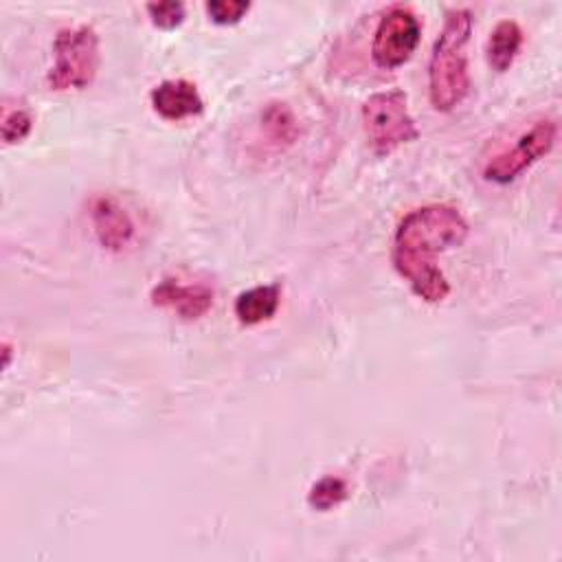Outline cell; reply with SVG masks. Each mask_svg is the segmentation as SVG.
Here are the masks:
<instances>
[{
	"instance_id": "obj_1",
	"label": "cell",
	"mask_w": 562,
	"mask_h": 562,
	"mask_svg": "<svg viewBox=\"0 0 562 562\" xmlns=\"http://www.w3.org/2000/svg\"><path fill=\"white\" fill-rule=\"evenodd\" d=\"M468 222L452 204H424L408 211L393 237V266L411 290L426 303H441L450 294V283L435 257L463 244Z\"/></svg>"
},
{
	"instance_id": "obj_2",
	"label": "cell",
	"mask_w": 562,
	"mask_h": 562,
	"mask_svg": "<svg viewBox=\"0 0 562 562\" xmlns=\"http://www.w3.org/2000/svg\"><path fill=\"white\" fill-rule=\"evenodd\" d=\"M472 33V13L452 9L446 13L428 61V97L435 110L448 112L463 101L470 88L465 44Z\"/></svg>"
},
{
	"instance_id": "obj_3",
	"label": "cell",
	"mask_w": 562,
	"mask_h": 562,
	"mask_svg": "<svg viewBox=\"0 0 562 562\" xmlns=\"http://www.w3.org/2000/svg\"><path fill=\"white\" fill-rule=\"evenodd\" d=\"M53 66L46 83L55 92L88 88L99 70V35L90 24L64 26L53 42Z\"/></svg>"
},
{
	"instance_id": "obj_4",
	"label": "cell",
	"mask_w": 562,
	"mask_h": 562,
	"mask_svg": "<svg viewBox=\"0 0 562 562\" xmlns=\"http://www.w3.org/2000/svg\"><path fill=\"white\" fill-rule=\"evenodd\" d=\"M362 127L375 154H391L395 147L417 138L406 94L397 88L373 92L362 103Z\"/></svg>"
},
{
	"instance_id": "obj_5",
	"label": "cell",
	"mask_w": 562,
	"mask_h": 562,
	"mask_svg": "<svg viewBox=\"0 0 562 562\" xmlns=\"http://www.w3.org/2000/svg\"><path fill=\"white\" fill-rule=\"evenodd\" d=\"M422 24L415 11L406 4H393L389 7L373 33L371 44V57L373 61L384 68L393 70L411 59L419 44Z\"/></svg>"
},
{
	"instance_id": "obj_6",
	"label": "cell",
	"mask_w": 562,
	"mask_h": 562,
	"mask_svg": "<svg viewBox=\"0 0 562 562\" xmlns=\"http://www.w3.org/2000/svg\"><path fill=\"white\" fill-rule=\"evenodd\" d=\"M555 136H558V127L553 121L547 119V121L533 123L525 134L518 136V140L509 149L487 160V165L483 167V178L498 184L512 182L538 158L549 154V149L555 143Z\"/></svg>"
},
{
	"instance_id": "obj_7",
	"label": "cell",
	"mask_w": 562,
	"mask_h": 562,
	"mask_svg": "<svg viewBox=\"0 0 562 562\" xmlns=\"http://www.w3.org/2000/svg\"><path fill=\"white\" fill-rule=\"evenodd\" d=\"M156 307H169L180 318H202L213 307V290L204 283H180L178 279H162L151 288L149 294Z\"/></svg>"
},
{
	"instance_id": "obj_8",
	"label": "cell",
	"mask_w": 562,
	"mask_h": 562,
	"mask_svg": "<svg viewBox=\"0 0 562 562\" xmlns=\"http://www.w3.org/2000/svg\"><path fill=\"white\" fill-rule=\"evenodd\" d=\"M90 220L99 244L108 250H123L132 244L134 222L127 211L110 195H97L90 204Z\"/></svg>"
},
{
	"instance_id": "obj_9",
	"label": "cell",
	"mask_w": 562,
	"mask_h": 562,
	"mask_svg": "<svg viewBox=\"0 0 562 562\" xmlns=\"http://www.w3.org/2000/svg\"><path fill=\"white\" fill-rule=\"evenodd\" d=\"M151 108L158 116L167 121H180L195 116L204 110V101L198 92V86L187 79H165L149 92Z\"/></svg>"
},
{
	"instance_id": "obj_10",
	"label": "cell",
	"mask_w": 562,
	"mask_h": 562,
	"mask_svg": "<svg viewBox=\"0 0 562 562\" xmlns=\"http://www.w3.org/2000/svg\"><path fill=\"white\" fill-rule=\"evenodd\" d=\"M281 303V288L277 283H263L255 285L250 290H244L235 299V316L241 325H259L263 321H270Z\"/></svg>"
},
{
	"instance_id": "obj_11",
	"label": "cell",
	"mask_w": 562,
	"mask_h": 562,
	"mask_svg": "<svg viewBox=\"0 0 562 562\" xmlns=\"http://www.w3.org/2000/svg\"><path fill=\"white\" fill-rule=\"evenodd\" d=\"M520 44H522V29L518 26V22L514 20L496 22L485 44V57L492 70L505 72L514 64L520 50Z\"/></svg>"
},
{
	"instance_id": "obj_12",
	"label": "cell",
	"mask_w": 562,
	"mask_h": 562,
	"mask_svg": "<svg viewBox=\"0 0 562 562\" xmlns=\"http://www.w3.org/2000/svg\"><path fill=\"white\" fill-rule=\"evenodd\" d=\"M261 130L274 145H290L299 134L296 119L285 103H268L261 112Z\"/></svg>"
},
{
	"instance_id": "obj_13",
	"label": "cell",
	"mask_w": 562,
	"mask_h": 562,
	"mask_svg": "<svg viewBox=\"0 0 562 562\" xmlns=\"http://www.w3.org/2000/svg\"><path fill=\"white\" fill-rule=\"evenodd\" d=\"M345 498H347V483L340 476H323L307 492L310 507L318 512H329L336 505H340Z\"/></svg>"
},
{
	"instance_id": "obj_14",
	"label": "cell",
	"mask_w": 562,
	"mask_h": 562,
	"mask_svg": "<svg viewBox=\"0 0 562 562\" xmlns=\"http://www.w3.org/2000/svg\"><path fill=\"white\" fill-rule=\"evenodd\" d=\"M2 140L7 145L11 143H20L22 138L29 136L31 127H33V116L26 108L22 105H13L9 101H4L2 105Z\"/></svg>"
},
{
	"instance_id": "obj_15",
	"label": "cell",
	"mask_w": 562,
	"mask_h": 562,
	"mask_svg": "<svg viewBox=\"0 0 562 562\" xmlns=\"http://www.w3.org/2000/svg\"><path fill=\"white\" fill-rule=\"evenodd\" d=\"M149 20L154 26L171 31L176 29L182 20H184V4L176 2V0H167V2H149L147 7Z\"/></svg>"
},
{
	"instance_id": "obj_16",
	"label": "cell",
	"mask_w": 562,
	"mask_h": 562,
	"mask_svg": "<svg viewBox=\"0 0 562 562\" xmlns=\"http://www.w3.org/2000/svg\"><path fill=\"white\" fill-rule=\"evenodd\" d=\"M204 9L215 24H235L244 18V13H248L250 2H246V0H209L204 4Z\"/></svg>"
},
{
	"instance_id": "obj_17",
	"label": "cell",
	"mask_w": 562,
	"mask_h": 562,
	"mask_svg": "<svg viewBox=\"0 0 562 562\" xmlns=\"http://www.w3.org/2000/svg\"><path fill=\"white\" fill-rule=\"evenodd\" d=\"M9 358H11V345L4 340L2 342V369L9 367Z\"/></svg>"
}]
</instances>
